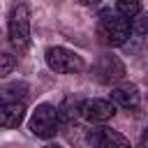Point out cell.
Returning a JSON list of instances; mask_svg holds the SVG:
<instances>
[{"instance_id":"cell-1","label":"cell","mask_w":148,"mask_h":148,"mask_svg":"<svg viewBox=\"0 0 148 148\" xmlns=\"http://www.w3.org/2000/svg\"><path fill=\"white\" fill-rule=\"evenodd\" d=\"M130 32H132V25H130V21L123 14L111 12V9L99 12L97 35H99V39L104 44H109V46H123L130 39Z\"/></svg>"},{"instance_id":"cell-2","label":"cell","mask_w":148,"mask_h":148,"mask_svg":"<svg viewBox=\"0 0 148 148\" xmlns=\"http://www.w3.org/2000/svg\"><path fill=\"white\" fill-rule=\"evenodd\" d=\"M9 42L14 49L25 51L30 44V9L25 2H16L9 14Z\"/></svg>"},{"instance_id":"cell-3","label":"cell","mask_w":148,"mask_h":148,"mask_svg":"<svg viewBox=\"0 0 148 148\" xmlns=\"http://www.w3.org/2000/svg\"><path fill=\"white\" fill-rule=\"evenodd\" d=\"M44 60L58 74H76L83 69V58L76 51L65 49V46H49L44 51Z\"/></svg>"},{"instance_id":"cell-4","label":"cell","mask_w":148,"mask_h":148,"mask_svg":"<svg viewBox=\"0 0 148 148\" xmlns=\"http://www.w3.org/2000/svg\"><path fill=\"white\" fill-rule=\"evenodd\" d=\"M30 132L39 139H51L56 136L58 132V125H60V116H58V109L51 106V104H39L32 116H30Z\"/></svg>"},{"instance_id":"cell-5","label":"cell","mask_w":148,"mask_h":148,"mask_svg":"<svg viewBox=\"0 0 148 148\" xmlns=\"http://www.w3.org/2000/svg\"><path fill=\"white\" fill-rule=\"evenodd\" d=\"M92 74L99 83H116L125 76V65L120 62L118 56H102L92 67Z\"/></svg>"},{"instance_id":"cell-6","label":"cell","mask_w":148,"mask_h":148,"mask_svg":"<svg viewBox=\"0 0 148 148\" xmlns=\"http://www.w3.org/2000/svg\"><path fill=\"white\" fill-rule=\"evenodd\" d=\"M88 143L92 148H132L130 141L120 132H116L111 127H92V130H88Z\"/></svg>"},{"instance_id":"cell-7","label":"cell","mask_w":148,"mask_h":148,"mask_svg":"<svg viewBox=\"0 0 148 148\" xmlns=\"http://www.w3.org/2000/svg\"><path fill=\"white\" fill-rule=\"evenodd\" d=\"M116 113V104L111 99H83L81 102V116L88 123H106Z\"/></svg>"},{"instance_id":"cell-8","label":"cell","mask_w":148,"mask_h":148,"mask_svg":"<svg viewBox=\"0 0 148 148\" xmlns=\"http://www.w3.org/2000/svg\"><path fill=\"white\" fill-rule=\"evenodd\" d=\"M25 116V99H9L0 97V127H18Z\"/></svg>"},{"instance_id":"cell-9","label":"cell","mask_w":148,"mask_h":148,"mask_svg":"<svg viewBox=\"0 0 148 148\" xmlns=\"http://www.w3.org/2000/svg\"><path fill=\"white\" fill-rule=\"evenodd\" d=\"M111 102L120 109H127V111H136L141 106V92L134 83H123V86H116L111 90Z\"/></svg>"},{"instance_id":"cell-10","label":"cell","mask_w":148,"mask_h":148,"mask_svg":"<svg viewBox=\"0 0 148 148\" xmlns=\"http://www.w3.org/2000/svg\"><path fill=\"white\" fill-rule=\"evenodd\" d=\"M58 116H60V120H65V123L76 120V116H81V102H79L76 97H67V99L58 106Z\"/></svg>"},{"instance_id":"cell-11","label":"cell","mask_w":148,"mask_h":148,"mask_svg":"<svg viewBox=\"0 0 148 148\" xmlns=\"http://www.w3.org/2000/svg\"><path fill=\"white\" fill-rule=\"evenodd\" d=\"M116 12L123 14L125 18H134L141 14V2L139 0H116Z\"/></svg>"},{"instance_id":"cell-12","label":"cell","mask_w":148,"mask_h":148,"mask_svg":"<svg viewBox=\"0 0 148 148\" xmlns=\"http://www.w3.org/2000/svg\"><path fill=\"white\" fill-rule=\"evenodd\" d=\"M0 97H9V99H28V86L25 83H9L0 90Z\"/></svg>"},{"instance_id":"cell-13","label":"cell","mask_w":148,"mask_h":148,"mask_svg":"<svg viewBox=\"0 0 148 148\" xmlns=\"http://www.w3.org/2000/svg\"><path fill=\"white\" fill-rule=\"evenodd\" d=\"M132 35L139 37V39H146V37H148V14H139V16H134Z\"/></svg>"},{"instance_id":"cell-14","label":"cell","mask_w":148,"mask_h":148,"mask_svg":"<svg viewBox=\"0 0 148 148\" xmlns=\"http://www.w3.org/2000/svg\"><path fill=\"white\" fill-rule=\"evenodd\" d=\"M12 69H14V58H12L9 53H2V51H0V79L7 76Z\"/></svg>"},{"instance_id":"cell-15","label":"cell","mask_w":148,"mask_h":148,"mask_svg":"<svg viewBox=\"0 0 148 148\" xmlns=\"http://www.w3.org/2000/svg\"><path fill=\"white\" fill-rule=\"evenodd\" d=\"M136 148H148V127L143 130V134H141V139H139V143H136Z\"/></svg>"},{"instance_id":"cell-16","label":"cell","mask_w":148,"mask_h":148,"mask_svg":"<svg viewBox=\"0 0 148 148\" xmlns=\"http://www.w3.org/2000/svg\"><path fill=\"white\" fill-rule=\"evenodd\" d=\"M74 2H79V5H97L102 0H74Z\"/></svg>"},{"instance_id":"cell-17","label":"cell","mask_w":148,"mask_h":148,"mask_svg":"<svg viewBox=\"0 0 148 148\" xmlns=\"http://www.w3.org/2000/svg\"><path fill=\"white\" fill-rule=\"evenodd\" d=\"M44 148H60V146H44Z\"/></svg>"}]
</instances>
